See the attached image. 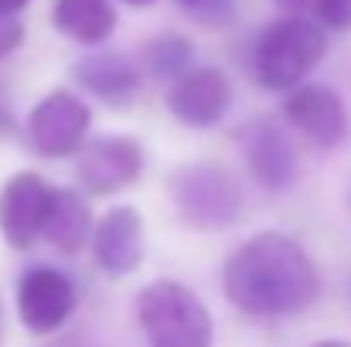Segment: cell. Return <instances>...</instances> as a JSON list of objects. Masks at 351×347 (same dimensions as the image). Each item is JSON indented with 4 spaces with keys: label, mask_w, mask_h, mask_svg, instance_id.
I'll return each instance as SVG.
<instances>
[{
    "label": "cell",
    "mask_w": 351,
    "mask_h": 347,
    "mask_svg": "<svg viewBox=\"0 0 351 347\" xmlns=\"http://www.w3.org/2000/svg\"><path fill=\"white\" fill-rule=\"evenodd\" d=\"M140 170L143 146L133 136H96L82 140V146L75 150V177L96 198H110L130 188L140 177Z\"/></svg>",
    "instance_id": "6"
},
{
    "label": "cell",
    "mask_w": 351,
    "mask_h": 347,
    "mask_svg": "<svg viewBox=\"0 0 351 347\" xmlns=\"http://www.w3.org/2000/svg\"><path fill=\"white\" fill-rule=\"evenodd\" d=\"M283 116L297 133H304L321 150H335L348 136V110H345L341 96L328 86L300 82V86L287 89Z\"/></svg>",
    "instance_id": "11"
},
{
    "label": "cell",
    "mask_w": 351,
    "mask_h": 347,
    "mask_svg": "<svg viewBox=\"0 0 351 347\" xmlns=\"http://www.w3.org/2000/svg\"><path fill=\"white\" fill-rule=\"evenodd\" d=\"M314 347H348V344H341V341H321V344H314Z\"/></svg>",
    "instance_id": "22"
},
{
    "label": "cell",
    "mask_w": 351,
    "mask_h": 347,
    "mask_svg": "<svg viewBox=\"0 0 351 347\" xmlns=\"http://www.w3.org/2000/svg\"><path fill=\"white\" fill-rule=\"evenodd\" d=\"M348 208H351V194H348Z\"/></svg>",
    "instance_id": "24"
},
{
    "label": "cell",
    "mask_w": 351,
    "mask_h": 347,
    "mask_svg": "<svg viewBox=\"0 0 351 347\" xmlns=\"http://www.w3.org/2000/svg\"><path fill=\"white\" fill-rule=\"evenodd\" d=\"M123 3H133V7H143V3H154V0H123Z\"/></svg>",
    "instance_id": "23"
},
{
    "label": "cell",
    "mask_w": 351,
    "mask_h": 347,
    "mask_svg": "<svg viewBox=\"0 0 351 347\" xmlns=\"http://www.w3.org/2000/svg\"><path fill=\"white\" fill-rule=\"evenodd\" d=\"M307 7L314 10L321 27H335V31L351 27V0H311Z\"/></svg>",
    "instance_id": "17"
},
{
    "label": "cell",
    "mask_w": 351,
    "mask_h": 347,
    "mask_svg": "<svg viewBox=\"0 0 351 347\" xmlns=\"http://www.w3.org/2000/svg\"><path fill=\"white\" fill-rule=\"evenodd\" d=\"M226 296L249 317H293L321 296V276L304 245L283 231L245 238L226 262Z\"/></svg>",
    "instance_id": "1"
},
{
    "label": "cell",
    "mask_w": 351,
    "mask_h": 347,
    "mask_svg": "<svg viewBox=\"0 0 351 347\" xmlns=\"http://www.w3.org/2000/svg\"><path fill=\"white\" fill-rule=\"evenodd\" d=\"M324 51H328L324 27L300 14H287L273 21L252 48L256 82L269 92H287L321 65Z\"/></svg>",
    "instance_id": "4"
},
{
    "label": "cell",
    "mask_w": 351,
    "mask_h": 347,
    "mask_svg": "<svg viewBox=\"0 0 351 347\" xmlns=\"http://www.w3.org/2000/svg\"><path fill=\"white\" fill-rule=\"evenodd\" d=\"M195 58V44L184 34H157L147 48H143V72L150 79H164L174 82L181 72L191 68Z\"/></svg>",
    "instance_id": "16"
},
{
    "label": "cell",
    "mask_w": 351,
    "mask_h": 347,
    "mask_svg": "<svg viewBox=\"0 0 351 347\" xmlns=\"http://www.w3.org/2000/svg\"><path fill=\"white\" fill-rule=\"evenodd\" d=\"M164 103H167V113L174 116L181 126L208 129V126L222 123L226 113H229V106H232V82L215 65L188 68V72H181L167 86Z\"/></svg>",
    "instance_id": "7"
},
{
    "label": "cell",
    "mask_w": 351,
    "mask_h": 347,
    "mask_svg": "<svg viewBox=\"0 0 351 347\" xmlns=\"http://www.w3.org/2000/svg\"><path fill=\"white\" fill-rule=\"evenodd\" d=\"M72 79L99 103L123 110L140 92V68L117 51H89L72 65Z\"/></svg>",
    "instance_id": "13"
},
{
    "label": "cell",
    "mask_w": 351,
    "mask_h": 347,
    "mask_svg": "<svg viewBox=\"0 0 351 347\" xmlns=\"http://www.w3.org/2000/svg\"><path fill=\"white\" fill-rule=\"evenodd\" d=\"M31 0H0V17H17Z\"/></svg>",
    "instance_id": "19"
},
{
    "label": "cell",
    "mask_w": 351,
    "mask_h": 347,
    "mask_svg": "<svg viewBox=\"0 0 351 347\" xmlns=\"http://www.w3.org/2000/svg\"><path fill=\"white\" fill-rule=\"evenodd\" d=\"M273 3H276V7H283V10H290V14H300L311 0H273Z\"/></svg>",
    "instance_id": "20"
},
{
    "label": "cell",
    "mask_w": 351,
    "mask_h": 347,
    "mask_svg": "<svg viewBox=\"0 0 351 347\" xmlns=\"http://www.w3.org/2000/svg\"><path fill=\"white\" fill-rule=\"evenodd\" d=\"M24 44V24L17 17H0V62Z\"/></svg>",
    "instance_id": "18"
},
{
    "label": "cell",
    "mask_w": 351,
    "mask_h": 347,
    "mask_svg": "<svg viewBox=\"0 0 351 347\" xmlns=\"http://www.w3.org/2000/svg\"><path fill=\"white\" fill-rule=\"evenodd\" d=\"M89 235H93L89 201L75 188H51L48 211H45V222H41V238L51 248H58L65 255H75V252H82Z\"/></svg>",
    "instance_id": "14"
},
{
    "label": "cell",
    "mask_w": 351,
    "mask_h": 347,
    "mask_svg": "<svg viewBox=\"0 0 351 347\" xmlns=\"http://www.w3.org/2000/svg\"><path fill=\"white\" fill-rule=\"evenodd\" d=\"M136 324L147 347H212L215 341L208 307L178 279H154L136 293Z\"/></svg>",
    "instance_id": "2"
},
{
    "label": "cell",
    "mask_w": 351,
    "mask_h": 347,
    "mask_svg": "<svg viewBox=\"0 0 351 347\" xmlns=\"http://www.w3.org/2000/svg\"><path fill=\"white\" fill-rule=\"evenodd\" d=\"M239 146L249 164V174L266 191H287L297 181V150L287 129L276 119H252L239 129Z\"/></svg>",
    "instance_id": "10"
},
{
    "label": "cell",
    "mask_w": 351,
    "mask_h": 347,
    "mask_svg": "<svg viewBox=\"0 0 351 347\" xmlns=\"http://www.w3.org/2000/svg\"><path fill=\"white\" fill-rule=\"evenodd\" d=\"M72 313H75V286L62 269L34 266L21 276V283H17V317L31 334H38V337L55 334L58 327L69 324Z\"/></svg>",
    "instance_id": "8"
},
{
    "label": "cell",
    "mask_w": 351,
    "mask_h": 347,
    "mask_svg": "<svg viewBox=\"0 0 351 347\" xmlns=\"http://www.w3.org/2000/svg\"><path fill=\"white\" fill-rule=\"evenodd\" d=\"M89 123L93 113L82 96H75L72 89H55L38 99L27 116V140L41 157L62 160L82 146V140L89 136Z\"/></svg>",
    "instance_id": "5"
},
{
    "label": "cell",
    "mask_w": 351,
    "mask_h": 347,
    "mask_svg": "<svg viewBox=\"0 0 351 347\" xmlns=\"http://www.w3.org/2000/svg\"><path fill=\"white\" fill-rule=\"evenodd\" d=\"M181 7H188V10H202V7H208V3H215V0H178Z\"/></svg>",
    "instance_id": "21"
},
{
    "label": "cell",
    "mask_w": 351,
    "mask_h": 347,
    "mask_svg": "<svg viewBox=\"0 0 351 347\" xmlns=\"http://www.w3.org/2000/svg\"><path fill=\"white\" fill-rule=\"evenodd\" d=\"M167 194L184 225L198 231H226L242 215V184L219 160H191L167 174Z\"/></svg>",
    "instance_id": "3"
},
{
    "label": "cell",
    "mask_w": 351,
    "mask_h": 347,
    "mask_svg": "<svg viewBox=\"0 0 351 347\" xmlns=\"http://www.w3.org/2000/svg\"><path fill=\"white\" fill-rule=\"evenodd\" d=\"M51 24L58 34L72 38L75 44L99 48L113 38L119 17L110 0H55Z\"/></svg>",
    "instance_id": "15"
},
{
    "label": "cell",
    "mask_w": 351,
    "mask_h": 347,
    "mask_svg": "<svg viewBox=\"0 0 351 347\" xmlns=\"http://www.w3.org/2000/svg\"><path fill=\"white\" fill-rule=\"evenodd\" d=\"M93 255H96V266L106 272V276H130L140 269L143 262V218L133 205H117L110 208L99 225H93Z\"/></svg>",
    "instance_id": "12"
},
{
    "label": "cell",
    "mask_w": 351,
    "mask_h": 347,
    "mask_svg": "<svg viewBox=\"0 0 351 347\" xmlns=\"http://www.w3.org/2000/svg\"><path fill=\"white\" fill-rule=\"evenodd\" d=\"M51 184L38 170H17L0 188V235L10 248L24 252L41 238Z\"/></svg>",
    "instance_id": "9"
}]
</instances>
